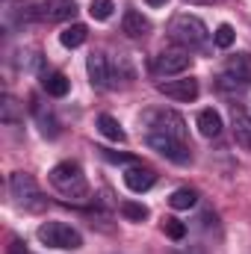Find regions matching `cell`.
I'll use <instances>...</instances> for the list:
<instances>
[{"mask_svg":"<svg viewBox=\"0 0 251 254\" xmlns=\"http://www.w3.org/2000/svg\"><path fill=\"white\" fill-rule=\"evenodd\" d=\"M169 36H172V42H178L181 48H201V45H207V24L198 18V15H189V12H181V15H175L172 21H169Z\"/></svg>","mask_w":251,"mask_h":254,"instance_id":"cell-3","label":"cell"},{"mask_svg":"<svg viewBox=\"0 0 251 254\" xmlns=\"http://www.w3.org/2000/svg\"><path fill=\"white\" fill-rule=\"evenodd\" d=\"M234 39H237V33H234V27H231V24H219V27H216V33H213V42H216L222 51H228V48L234 45Z\"/></svg>","mask_w":251,"mask_h":254,"instance_id":"cell-24","label":"cell"},{"mask_svg":"<svg viewBox=\"0 0 251 254\" xmlns=\"http://www.w3.org/2000/svg\"><path fill=\"white\" fill-rule=\"evenodd\" d=\"M98 130L107 136V139H113V142H125L127 133L122 130V125H119V119H113V116H98Z\"/></svg>","mask_w":251,"mask_h":254,"instance_id":"cell-18","label":"cell"},{"mask_svg":"<svg viewBox=\"0 0 251 254\" xmlns=\"http://www.w3.org/2000/svg\"><path fill=\"white\" fill-rule=\"evenodd\" d=\"M216 86L222 92H243L251 86V60L249 57H231L216 77Z\"/></svg>","mask_w":251,"mask_h":254,"instance_id":"cell-5","label":"cell"},{"mask_svg":"<svg viewBox=\"0 0 251 254\" xmlns=\"http://www.w3.org/2000/svg\"><path fill=\"white\" fill-rule=\"evenodd\" d=\"M145 3H148V6H166L169 0H145Z\"/></svg>","mask_w":251,"mask_h":254,"instance_id":"cell-28","label":"cell"},{"mask_svg":"<svg viewBox=\"0 0 251 254\" xmlns=\"http://www.w3.org/2000/svg\"><path fill=\"white\" fill-rule=\"evenodd\" d=\"M9 195H12V201H15L21 210H27V213H45V210H48V195L39 190L36 178L27 175V172H15V175L9 178Z\"/></svg>","mask_w":251,"mask_h":254,"instance_id":"cell-2","label":"cell"},{"mask_svg":"<svg viewBox=\"0 0 251 254\" xmlns=\"http://www.w3.org/2000/svg\"><path fill=\"white\" fill-rule=\"evenodd\" d=\"M36 237H39L42 246L57 249V252H77V249H83L80 231L71 228V225H65V222H45V225H39Z\"/></svg>","mask_w":251,"mask_h":254,"instance_id":"cell-4","label":"cell"},{"mask_svg":"<svg viewBox=\"0 0 251 254\" xmlns=\"http://www.w3.org/2000/svg\"><path fill=\"white\" fill-rule=\"evenodd\" d=\"M154 184H157V172L148 169V166H142V163L130 166L125 172V187L130 192H148Z\"/></svg>","mask_w":251,"mask_h":254,"instance_id":"cell-12","label":"cell"},{"mask_svg":"<svg viewBox=\"0 0 251 254\" xmlns=\"http://www.w3.org/2000/svg\"><path fill=\"white\" fill-rule=\"evenodd\" d=\"M169 204L175 207V210H189V207H195L198 204V192L184 187V190H175L172 192V198H169Z\"/></svg>","mask_w":251,"mask_h":254,"instance_id":"cell-19","label":"cell"},{"mask_svg":"<svg viewBox=\"0 0 251 254\" xmlns=\"http://www.w3.org/2000/svg\"><path fill=\"white\" fill-rule=\"evenodd\" d=\"M51 187L60 192V195L71 198V201H83V198H89V181H86L83 169H80L74 160L57 163V166L51 169Z\"/></svg>","mask_w":251,"mask_h":254,"instance_id":"cell-1","label":"cell"},{"mask_svg":"<svg viewBox=\"0 0 251 254\" xmlns=\"http://www.w3.org/2000/svg\"><path fill=\"white\" fill-rule=\"evenodd\" d=\"M195 125H198V133H201V136L213 139V136L222 133V116H219L216 110H201L198 119H195Z\"/></svg>","mask_w":251,"mask_h":254,"instance_id":"cell-15","label":"cell"},{"mask_svg":"<svg viewBox=\"0 0 251 254\" xmlns=\"http://www.w3.org/2000/svg\"><path fill=\"white\" fill-rule=\"evenodd\" d=\"M119 210H122V216L130 219V222H145V219L151 216V210H148L145 204H139V201H122Z\"/></svg>","mask_w":251,"mask_h":254,"instance_id":"cell-20","label":"cell"},{"mask_svg":"<svg viewBox=\"0 0 251 254\" xmlns=\"http://www.w3.org/2000/svg\"><path fill=\"white\" fill-rule=\"evenodd\" d=\"M86 71H89L92 86H98V89H113V74H110V63H107L104 54L92 51L89 60H86Z\"/></svg>","mask_w":251,"mask_h":254,"instance_id":"cell-11","label":"cell"},{"mask_svg":"<svg viewBox=\"0 0 251 254\" xmlns=\"http://www.w3.org/2000/svg\"><path fill=\"white\" fill-rule=\"evenodd\" d=\"M101 154H104V160H110V163H122V166H136V160L130 157V154H119V151H110V148H98Z\"/></svg>","mask_w":251,"mask_h":254,"instance_id":"cell-26","label":"cell"},{"mask_svg":"<svg viewBox=\"0 0 251 254\" xmlns=\"http://www.w3.org/2000/svg\"><path fill=\"white\" fill-rule=\"evenodd\" d=\"M157 89L166 95V98H172V101H184V104H192L195 98H198V80H192V77H178V80H160L157 83Z\"/></svg>","mask_w":251,"mask_h":254,"instance_id":"cell-10","label":"cell"},{"mask_svg":"<svg viewBox=\"0 0 251 254\" xmlns=\"http://www.w3.org/2000/svg\"><path fill=\"white\" fill-rule=\"evenodd\" d=\"M36 9V18L39 21H48V24H60V21H71L77 15V3L74 0H42Z\"/></svg>","mask_w":251,"mask_h":254,"instance_id":"cell-9","label":"cell"},{"mask_svg":"<svg viewBox=\"0 0 251 254\" xmlns=\"http://www.w3.org/2000/svg\"><path fill=\"white\" fill-rule=\"evenodd\" d=\"M113 9H116L113 0H92V3H89V15H92L95 21H107V18H113Z\"/></svg>","mask_w":251,"mask_h":254,"instance_id":"cell-23","label":"cell"},{"mask_svg":"<svg viewBox=\"0 0 251 254\" xmlns=\"http://www.w3.org/2000/svg\"><path fill=\"white\" fill-rule=\"evenodd\" d=\"M9 254H33V252H30L21 240H12V243H9Z\"/></svg>","mask_w":251,"mask_h":254,"instance_id":"cell-27","label":"cell"},{"mask_svg":"<svg viewBox=\"0 0 251 254\" xmlns=\"http://www.w3.org/2000/svg\"><path fill=\"white\" fill-rule=\"evenodd\" d=\"M189 3H213V0H189Z\"/></svg>","mask_w":251,"mask_h":254,"instance_id":"cell-29","label":"cell"},{"mask_svg":"<svg viewBox=\"0 0 251 254\" xmlns=\"http://www.w3.org/2000/svg\"><path fill=\"white\" fill-rule=\"evenodd\" d=\"M42 89L51 98H65L68 89H71V83H68V77H65L63 71H51V74H42Z\"/></svg>","mask_w":251,"mask_h":254,"instance_id":"cell-14","label":"cell"},{"mask_svg":"<svg viewBox=\"0 0 251 254\" xmlns=\"http://www.w3.org/2000/svg\"><path fill=\"white\" fill-rule=\"evenodd\" d=\"M33 113H36V119L42 122V133H45L48 139H54V136H60V125H57V119H54V116H48V119H45V110H42L39 104L33 107Z\"/></svg>","mask_w":251,"mask_h":254,"instance_id":"cell-25","label":"cell"},{"mask_svg":"<svg viewBox=\"0 0 251 254\" xmlns=\"http://www.w3.org/2000/svg\"><path fill=\"white\" fill-rule=\"evenodd\" d=\"M145 133H166L187 142V122L175 110H151L145 113Z\"/></svg>","mask_w":251,"mask_h":254,"instance_id":"cell-6","label":"cell"},{"mask_svg":"<svg viewBox=\"0 0 251 254\" xmlns=\"http://www.w3.org/2000/svg\"><path fill=\"white\" fill-rule=\"evenodd\" d=\"M0 122H3V125H21V122H24V116H21L18 104H15L9 95L3 98V107H0Z\"/></svg>","mask_w":251,"mask_h":254,"instance_id":"cell-21","label":"cell"},{"mask_svg":"<svg viewBox=\"0 0 251 254\" xmlns=\"http://www.w3.org/2000/svg\"><path fill=\"white\" fill-rule=\"evenodd\" d=\"M122 33L130 36V39H142L151 33V21L139 12V9H127L125 18H122Z\"/></svg>","mask_w":251,"mask_h":254,"instance_id":"cell-13","label":"cell"},{"mask_svg":"<svg viewBox=\"0 0 251 254\" xmlns=\"http://www.w3.org/2000/svg\"><path fill=\"white\" fill-rule=\"evenodd\" d=\"M189 68H192V57H189L187 48L163 51V54L154 60V74H157V77H175V74H184Z\"/></svg>","mask_w":251,"mask_h":254,"instance_id":"cell-8","label":"cell"},{"mask_svg":"<svg viewBox=\"0 0 251 254\" xmlns=\"http://www.w3.org/2000/svg\"><path fill=\"white\" fill-rule=\"evenodd\" d=\"M145 142H148V148H154L157 154H163L166 160H172V163H178V166H187L189 160H192L189 145L181 142V139H175V136H166V133H145Z\"/></svg>","mask_w":251,"mask_h":254,"instance_id":"cell-7","label":"cell"},{"mask_svg":"<svg viewBox=\"0 0 251 254\" xmlns=\"http://www.w3.org/2000/svg\"><path fill=\"white\" fill-rule=\"evenodd\" d=\"M163 231H166V237H169V240H175V243H181V240L187 237V225H184L181 219H175V216L163 219Z\"/></svg>","mask_w":251,"mask_h":254,"instance_id":"cell-22","label":"cell"},{"mask_svg":"<svg viewBox=\"0 0 251 254\" xmlns=\"http://www.w3.org/2000/svg\"><path fill=\"white\" fill-rule=\"evenodd\" d=\"M89 39V30H86V24H71V27H65L63 33H60V42H63L65 48H80L83 42Z\"/></svg>","mask_w":251,"mask_h":254,"instance_id":"cell-17","label":"cell"},{"mask_svg":"<svg viewBox=\"0 0 251 254\" xmlns=\"http://www.w3.org/2000/svg\"><path fill=\"white\" fill-rule=\"evenodd\" d=\"M234 139L251 151V116H246L243 110H234Z\"/></svg>","mask_w":251,"mask_h":254,"instance_id":"cell-16","label":"cell"}]
</instances>
